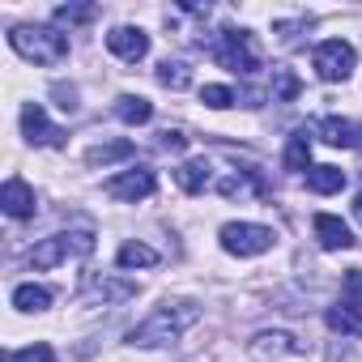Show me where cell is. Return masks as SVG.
I'll list each match as a JSON object with an SVG mask.
<instances>
[{
    "instance_id": "9a60e30c",
    "label": "cell",
    "mask_w": 362,
    "mask_h": 362,
    "mask_svg": "<svg viewBox=\"0 0 362 362\" xmlns=\"http://www.w3.org/2000/svg\"><path fill=\"white\" fill-rule=\"evenodd\" d=\"M115 119H124L128 128L149 124V119H153V103L141 98V94H119V98H115Z\"/></svg>"
},
{
    "instance_id": "44dd1931",
    "label": "cell",
    "mask_w": 362,
    "mask_h": 362,
    "mask_svg": "<svg viewBox=\"0 0 362 362\" xmlns=\"http://www.w3.org/2000/svg\"><path fill=\"white\" fill-rule=\"evenodd\" d=\"M132 153H136L132 141H111V145H94V149L86 153V162H90V166H111V162H124V158H132Z\"/></svg>"
},
{
    "instance_id": "f546056e",
    "label": "cell",
    "mask_w": 362,
    "mask_h": 362,
    "mask_svg": "<svg viewBox=\"0 0 362 362\" xmlns=\"http://www.w3.org/2000/svg\"><path fill=\"white\" fill-rule=\"evenodd\" d=\"M56 98H60L64 111H77V90L73 86H56Z\"/></svg>"
},
{
    "instance_id": "2e32d148",
    "label": "cell",
    "mask_w": 362,
    "mask_h": 362,
    "mask_svg": "<svg viewBox=\"0 0 362 362\" xmlns=\"http://www.w3.org/2000/svg\"><path fill=\"white\" fill-rule=\"evenodd\" d=\"M13 307H18V311H26V315H39V311H47V307H52V290H47V286L26 281V286H18V290H13Z\"/></svg>"
},
{
    "instance_id": "5b68a950",
    "label": "cell",
    "mask_w": 362,
    "mask_h": 362,
    "mask_svg": "<svg viewBox=\"0 0 362 362\" xmlns=\"http://www.w3.org/2000/svg\"><path fill=\"white\" fill-rule=\"evenodd\" d=\"M354 64H358V52H354V43H345V39H328V43L315 47V73H320V81H328V86L349 81Z\"/></svg>"
},
{
    "instance_id": "7a4b0ae2",
    "label": "cell",
    "mask_w": 362,
    "mask_h": 362,
    "mask_svg": "<svg viewBox=\"0 0 362 362\" xmlns=\"http://www.w3.org/2000/svg\"><path fill=\"white\" fill-rule=\"evenodd\" d=\"M9 47L22 60H35V64H60V60H69V35H60L52 26H13L9 30Z\"/></svg>"
},
{
    "instance_id": "603a6c76",
    "label": "cell",
    "mask_w": 362,
    "mask_h": 362,
    "mask_svg": "<svg viewBox=\"0 0 362 362\" xmlns=\"http://www.w3.org/2000/svg\"><path fill=\"white\" fill-rule=\"evenodd\" d=\"M158 86H166V90H188L192 86V69L184 60H162L158 64Z\"/></svg>"
},
{
    "instance_id": "7402d4cb",
    "label": "cell",
    "mask_w": 362,
    "mask_h": 362,
    "mask_svg": "<svg viewBox=\"0 0 362 362\" xmlns=\"http://www.w3.org/2000/svg\"><path fill=\"white\" fill-rule=\"evenodd\" d=\"M115 264H119V269H153V264H158V252L145 247V243H124V247L115 252Z\"/></svg>"
},
{
    "instance_id": "5bb4252c",
    "label": "cell",
    "mask_w": 362,
    "mask_h": 362,
    "mask_svg": "<svg viewBox=\"0 0 362 362\" xmlns=\"http://www.w3.org/2000/svg\"><path fill=\"white\" fill-rule=\"evenodd\" d=\"M175 184L197 197V192H205V188L214 184V166H209L205 158H192V162H184V166L175 170Z\"/></svg>"
},
{
    "instance_id": "484cf974",
    "label": "cell",
    "mask_w": 362,
    "mask_h": 362,
    "mask_svg": "<svg viewBox=\"0 0 362 362\" xmlns=\"http://www.w3.org/2000/svg\"><path fill=\"white\" fill-rule=\"evenodd\" d=\"M201 103L214 107V111H226V107H235V90L230 86H205L201 90Z\"/></svg>"
},
{
    "instance_id": "8fae6325",
    "label": "cell",
    "mask_w": 362,
    "mask_h": 362,
    "mask_svg": "<svg viewBox=\"0 0 362 362\" xmlns=\"http://www.w3.org/2000/svg\"><path fill=\"white\" fill-rule=\"evenodd\" d=\"M298 349H303V345H298L290 332H277V328H273V332H256V337L247 341V354H252V358H260V362H273V358H294Z\"/></svg>"
},
{
    "instance_id": "ffe728a7",
    "label": "cell",
    "mask_w": 362,
    "mask_h": 362,
    "mask_svg": "<svg viewBox=\"0 0 362 362\" xmlns=\"http://www.w3.org/2000/svg\"><path fill=\"white\" fill-rule=\"evenodd\" d=\"M320 136L328 141V145H337V149H349L358 136H354V124L349 119H337V115H324L320 119Z\"/></svg>"
},
{
    "instance_id": "f1b7e54d",
    "label": "cell",
    "mask_w": 362,
    "mask_h": 362,
    "mask_svg": "<svg viewBox=\"0 0 362 362\" xmlns=\"http://www.w3.org/2000/svg\"><path fill=\"white\" fill-rule=\"evenodd\" d=\"M158 145L170 149V153H179V149L188 145V132H184V128H166V132H158Z\"/></svg>"
},
{
    "instance_id": "6da1fadb",
    "label": "cell",
    "mask_w": 362,
    "mask_h": 362,
    "mask_svg": "<svg viewBox=\"0 0 362 362\" xmlns=\"http://www.w3.org/2000/svg\"><path fill=\"white\" fill-rule=\"evenodd\" d=\"M197 320H201V307H197V303H162L158 311H149V315L128 332V345H141V349L170 345V341L184 337Z\"/></svg>"
},
{
    "instance_id": "4dcf8cb0",
    "label": "cell",
    "mask_w": 362,
    "mask_h": 362,
    "mask_svg": "<svg viewBox=\"0 0 362 362\" xmlns=\"http://www.w3.org/2000/svg\"><path fill=\"white\" fill-rule=\"evenodd\" d=\"M354 218H358V222H362V192H358V197H354Z\"/></svg>"
},
{
    "instance_id": "9c48e42d",
    "label": "cell",
    "mask_w": 362,
    "mask_h": 362,
    "mask_svg": "<svg viewBox=\"0 0 362 362\" xmlns=\"http://www.w3.org/2000/svg\"><path fill=\"white\" fill-rule=\"evenodd\" d=\"M107 47H111V56L136 64V60L149 56V35H145L141 26H115V30L107 35Z\"/></svg>"
},
{
    "instance_id": "ba28073f",
    "label": "cell",
    "mask_w": 362,
    "mask_h": 362,
    "mask_svg": "<svg viewBox=\"0 0 362 362\" xmlns=\"http://www.w3.org/2000/svg\"><path fill=\"white\" fill-rule=\"evenodd\" d=\"M22 132H26L30 145H52V149L64 145V132L47 119V111H43L39 103H26V107H22Z\"/></svg>"
},
{
    "instance_id": "4316f807",
    "label": "cell",
    "mask_w": 362,
    "mask_h": 362,
    "mask_svg": "<svg viewBox=\"0 0 362 362\" xmlns=\"http://www.w3.org/2000/svg\"><path fill=\"white\" fill-rule=\"evenodd\" d=\"M9 362H56V349H52V345H43V341H35V345H26V349L9 354Z\"/></svg>"
},
{
    "instance_id": "ac0fdd59",
    "label": "cell",
    "mask_w": 362,
    "mask_h": 362,
    "mask_svg": "<svg viewBox=\"0 0 362 362\" xmlns=\"http://www.w3.org/2000/svg\"><path fill=\"white\" fill-rule=\"evenodd\" d=\"M286 170L290 175H298V170H311V136L307 132H294L290 141H286Z\"/></svg>"
},
{
    "instance_id": "8992f818",
    "label": "cell",
    "mask_w": 362,
    "mask_h": 362,
    "mask_svg": "<svg viewBox=\"0 0 362 362\" xmlns=\"http://www.w3.org/2000/svg\"><path fill=\"white\" fill-rule=\"evenodd\" d=\"M214 60H218L222 69H230V73H243V77H252V73L260 69V60H256V52H252L247 30H222L218 47H214Z\"/></svg>"
},
{
    "instance_id": "cb8c5ba5",
    "label": "cell",
    "mask_w": 362,
    "mask_h": 362,
    "mask_svg": "<svg viewBox=\"0 0 362 362\" xmlns=\"http://www.w3.org/2000/svg\"><path fill=\"white\" fill-rule=\"evenodd\" d=\"M298 90H303V86H298V77H294L290 69H277V73H273V90H269L273 103H290V98H298Z\"/></svg>"
},
{
    "instance_id": "52a82bcc",
    "label": "cell",
    "mask_w": 362,
    "mask_h": 362,
    "mask_svg": "<svg viewBox=\"0 0 362 362\" xmlns=\"http://www.w3.org/2000/svg\"><path fill=\"white\" fill-rule=\"evenodd\" d=\"M153 188H158V175H153L149 166H136V170H119V175H111L103 192H107L111 201H128V205H136V201L153 197Z\"/></svg>"
},
{
    "instance_id": "30bf717a",
    "label": "cell",
    "mask_w": 362,
    "mask_h": 362,
    "mask_svg": "<svg viewBox=\"0 0 362 362\" xmlns=\"http://www.w3.org/2000/svg\"><path fill=\"white\" fill-rule=\"evenodd\" d=\"M0 209H5L9 218H35V209H39V197H35V188L26 184V179H5V188H0Z\"/></svg>"
},
{
    "instance_id": "277c9868",
    "label": "cell",
    "mask_w": 362,
    "mask_h": 362,
    "mask_svg": "<svg viewBox=\"0 0 362 362\" xmlns=\"http://www.w3.org/2000/svg\"><path fill=\"white\" fill-rule=\"evenodd\" d=\"M218 239H222V247H226L230 256H239V260L264 256V252L277 243L273 226H260V222H226V226L218 230Z\"/></svg>"
},
{
    "instance_id": "d4e9b609",
    "label": "cell",
    "mask_w": 362,
    "mask_h": 362,
    "mask_svg": "<svg viewBox=\"0 0 362 362\" xmlns=\"http://www.w3.org/2000/svg\"><path fill=\"white\" fill-rule=\"evenodd\" d=\"M94 18H98L94 5H60V9H56V22H60V26H86V22H94Z\"/></svg>"
},
{
    "instance_id": "7c38bea8",
    "label": "cell",
    "mask_w": 362,
    "mask_h": 362,
    "mask_svg": "<svg viewBox=\"0 0 362 362\" xmlns=\"http://www.w3.org/2000/svg\"><path fill=\"white\" fill-rule=\"evenodd\" d=\"M315 243L324 247V252H349L354 247V235H349V226L341 222V218H332V214H315Z\"/></svg>"
},
{
    "instance_id": "d6986e66",
    "label": "cell",
    "mask_w": 362,
    "mask_h": 362,
    "mask_svg": "<svg viewBox=\"0 0 362 362\" xmlns=\"http://www.w3.org/2000/svg\"><path fill=\"white\" fill-rule=\"evenodd\" d=\"M132 294H136V286L132 281H119V277H98L90 286V298H98V303H128Z\"/></svg>"
},
{
    "instance_id": "3957f363",
    "label": "cell",
    "mask_w": 362,
    "mask_h": 362,
    "mask_svg": "<svg viewBox=\"0 0 362 362\" xmlns=\"http://www.w3.org/2000/svg\"><path fill=\"white\" fill-rule=\"evenodd\" d=\"M90 252H94V235H90V230H69V235L39 239V243L30 247L26 264H30L35 273H47V269H56V264H64V260H86Z\"/></svg>"
},
{
    "instance_id": "83f0119b",
    "label": "cell",
    "mask_w": 362,
    "mask_h": 362,
    "mask_svg": "<svg viewBox=\"0 0 362 362\" xmlns=\"http://www.w3.org/2000/svg\"><path fill=\"white\" fill-rule=\"evenodd\" d=\"M341 298H349V303L362 307V269H349V273H345V281H341Z\"/></svg>"
},
{
    "instance_id": "e0dca14e",
    "label": "cell",
    "mask_w": 362,
    "mask_h": 362,
    "mask_svg": "<svg viewBox=\"0 0 362 362\" xmlns=\"http://www.w3.org/2000/svg\"><path fill=\"white\" fill-rule=\"evenodd\" d=\"M307 188L320 192V197H332V192L345 188V170L341 166H311L307 170Z\"/></svg>"
},
{
    "instance_id": "4fadbf2b",
    "label": "cell",
    "mask_w": 362,
    "mask_h": 362,
    "mask_svg": "<svg viewBox=\"0 0 362 362\" xmlns=\"http://www.w3.org/2000/svg\"><path fill=\"white\" fill-rule=\"evenodd\" d=\"M324 324L341 337H362V307L349 303V298H337L328 311H324Z\"/></svg>"
}]
</instances>
